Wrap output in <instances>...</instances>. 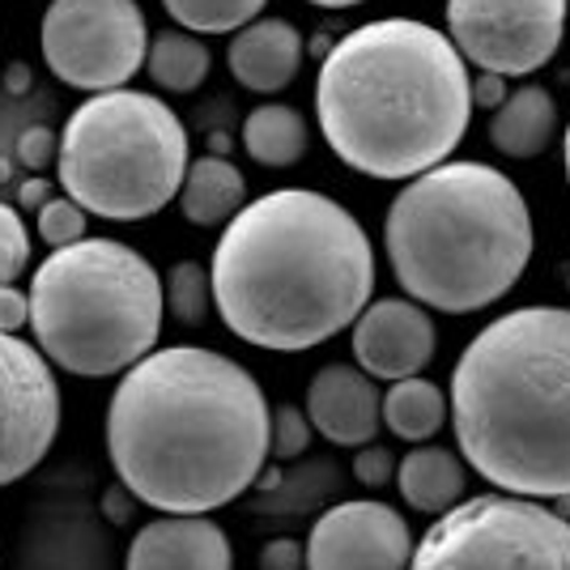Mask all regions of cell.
I'll return each instance as SVG.
<instances>
[{
    "label": "cell",
    "mask_w": 570,
    "mask_h": 570,
    "mask_svg": "<svg viewBox=\"0 0 570 570\" xmlns=\"http://www.w3.org/2000/svg\"><path fill=\"white\" fill-rule=\"evenodd\" d=\"M273 409L261 380L205 345H167L124 371L107 401L119 485L163 515H209L268 464Z\"/></svg>",
    "instance_id": "cell-1"
},
{
    "label": "cell",
    "mask_w": 570,
    "mask_h": 570,
    "mask_svg": "<svg viewBox=\"0 0 570 570\" xmlns=\"http://www.w3.org/2000/svg\"><path fill=\"white\" fill-rule=\"evenodd\" d=\"M222 324L273 354H303L354 328L375 294V247L341 200L282 188L243 205L209 261Z\"/></svg>",
    "instance_id": "cell-2"
},
{
    "label": "cell",
    "mask_w": 570,
    "mask_h": 570,
    "mask_svg": "<svg viewBox=\"0 0 570 570\" xmlns=\"http://www.w3.org/2000/svg\"><path fill=\"white\" fill-rule=\"evenodd\" d=\"M315 116L357 175L409 184L443 167L473 119V72L448 30L380 18L336 39L315 77Z\"/></svg>",
    "instance_id": "cell-3"
},
{
    "label": "cell",
    "mask_w": 570,
    "mask_h": 570,
    "mask_svg": "<svg viewBox=\"0 0 570 570\" xmlns=\"http://www.w3.org/2000/svg\"><path fill=\"white\" fill-rule=\"evenodd\" d=\"M448 404L476 476L520 499H570V307L490 320L455 357Z\"/></svg>",
    "instance_id": "cell-4"
},
{
    "label": "cell",
    "mask_w": 570,
    "mask_h": 570,
    "mask_svg": "<svg viewBox=\"0 0 570 570\" xmlns=\"http://www.w3.org/2000/svg\"><path fill=\"white\" fill-rule=\"evenodd\" d=\"M383 247L404 298L443 315H473L515 289L537 230L511 175L448 158L396 191L383 217Z\"/></svg>",
    "instance_id": "cell-5"
},
{
    "label": "cell",
    "mask_w": 570,
    "mask_h": 570,
    "mask_svg": "<svg viewBox=\"0 0 570 570\" xmlns=\"http://www.w3.org/2000/svg\"><path fill=\"white\" fill-rule=\"evenodd\" d=\"M163 277L119 238H81L48 252L30 277V333L51 366L107 380L137 366L163 336Z\"/></svg>",
    "instance_id": "cell-6"
},
{
    "label": "cell",
    "mask_w": 570,
    "mask_h": 570,
    "mask_svg": "<svg viewBox=\"0 0 570 570\" xmlns=\"http://www.w3.org/2000/svg\"><path fill=\"white\" fill-rule=\"evenodd\" d=\"M188 128L158 95L107 90L69 111L56 175L90 217L141 222L163 214L188 175Z\"/></svg>",
    "instance_id": "cell-7"
},
{
    "label": "cell",
    "mask_w": 570,
    "mask_h": 570,
    "mask_svg": "<svg viewBox=\"0 0 570 570\" xmlns=\"http://www.w3.org/2000/svg\"><path fill=\"white\" fill-rule=\"evenodd\" d=\"M409 570H570V520L502 490L460 499L422 532Z\"/></svg>",
    "instance_id": "cell-8"
},
{
    "label": "cell",
    "mask_w": 570,
    "mask_h": 570,
    "mask_svg": "<svg viewBox=\"0 0 570 570\" xmlns=\"http://www.w3.org/2000/svg\"><path fill=\"white\" fill-rule=\"evenodd\" d=\"M39 48L69 90L107 95L145 69L149 30L137 0H51Z\"/></svg>",
    "instance_id": "cell-9"
},
{
    "label": "cell",
    "mask_w": 570,
    "mask_h": 570,
    "mask_svg": "<svg viewBox=\"0 0 570 570\" xmlns=\"http://www.w3.org/2000/svg\"><path fill=\"white\" fill-rule=\"evenodd\" d=\"M570 0H448V39L481 72L528 77L562 48Z\"/></svg>",
    "instance_id": "cell-10"
},
{
    "label": "cell",
    "mask_w": 570,
    "mask_h": 570,
    "mask_svg": "<svg viewBox=\"0 0 570 570\" xmlns=\"http://www.w3.org/2000/svg\"><path fill=\"white\" fill-rule=\"evenodd\" d=\"M60 430V383L48 354L0 333V485L39 469Z\"/></svg>",
    "instance_id": "cell-11"
},
{
    "label": "cell",
    "mask_w": 570,
    "mask_h": 570,
    "mask_svg": "<svg viewBox=\"0 0 570 570\" xmlns=\"http://www.w3.org/2000/svg\"><path fill=\"white\" fill-rule=\"evenodd\" d=\"M307 570H409L413 532L396 507L350 499L311 523Z\"/></svg>",
    "instance_id": "cell-12"
},
{
    "label": "cell",
    "mask_w": 570,
    "mask_h": 570,
    "mask_svg": "<svg viewBox=\"0 0 570 570\" xmlns=\"http://www.w3.org/2000/svg\"><path fill=\"white\" fill-rule=\"evenodd\" d=\"M439 350V328L430 311L413 298H371L354 320V362L371 380L422 375Z\"/></svg>",
    "instance_id": "cell-13"
},
{
    "label": "cell",
    "mask_w": 570,
    "mask_h": 570,
    "mask_svg": "<svg viewBox=\"0 0 570 570\" xmlns=\"http://www.w3.org/2000/svg\"><path fill=\"white\" fill-rule=\"evenodd\" d=\"M383 392L362 366L328 362L311 375L307 417L315 434H324L336 448H366L383 426Z\"/></svg>",
    "instance_id": "cell-14"
},
{
    "label": "cell",
    "mask_w": 570,
    "mask_h": 570,
    "mask_svg": "<svg viewBox=\"0 0 570 570\" xmlns=\"http://www.w3.org/2000/svg\"><path fill=\"white\" fill-rule=\"evenodd\" d=\"M124 570H235V546L209 515H163L132 537Z\"/></svg>",
    "instance_id": "cell-15"
},
{
    "label": "cell",
    "mask_w": 570,
    "mask_h": 570,
    "mask_svg": "<svg viewBox=\"0 0 570 570\" xmlns=\"http://www.w3.org/2000/svg\"><path fill=\"white\" fill-rule=\"evenodd\" d=\"M303 56H307V43H303L298 26L285 18H256L243 30H235V39L226 48V65L243 90L277 95L298 77Z\"/></svg>",
    "instance_id": "cell-16"
},
{
    "label": "cell",
    "mask_w": 570,
    "mask_h": 570,
    "mask_svg": "<svg viewBox=\"0 0 570 570\" xmlns=\"http://www.w3.org/2000/svg\"><path fill=\"white\" fill-rule=\"evenodd\" d=\"M558 132V102L546 86L528 81L502 98V107L490 119V145L502 158H541Z\"/></svg>",
    "instance_id": "cell-17"
},
{
    "label": "cell",
    "mask_w": 570,
    "mask_h": 570,
    "mask_svg": "<svg viewBox=\"0 0 570 570\" xmlns=\"http://www.w3.org/2000/svg\"><path fill=\"white\" fill-rule=\"evenodd\" d=\"M396 490L401 499L422 511V515H443L452 511L455 502L464 499L469 490V469L464 460L448 448H430V443H417L413 452H404L396 460Z\"/></svg>",
    "instance_id": "cell-18"
},
{
    "label": "cell",
    "mask_w": 570,
    "mask_h": 570,
    "mask_svg": "<svg viewBox=\"0 0 570 570\" xmlns=\"http://www.w3.org/2000/svg\"><path fill=\"white\" fill-rule=\"evenodd\" d=\"M243 205H247V179L230 158L205 154L191 163L184 188H179V209L191 226H200V230L226 226Z\"/></svg>",
    "instance_id": "cell-19"
},
{
    "label": "cell",
    "mask_w": 570,
    "mask_h": 570,
    "mask_svg": "<svg viewBox=\"0 0 570 570\" xmlns=\"http://www.w3.org/2000/svg\"><path fill=\"white\" fill-rule=\"evenodd\" d=\"M311 128L307 116L298 107L285 102H264L252 116L243 119V149L252 154V163H261L268 170L298 167L307 158Z\"/></svg>",
    "instance_id": "cell-20"
},
{
    "label": "cell",
    "mask_w": 570,
    "mask_h": 570,
    "mask_svg": "<svg viewBox=\"0 0 570 570\" xmlns=\"http://www.w3.org/2000/svg\"><path fill=\"white\" fill-rule=\"evenodd\" d=\"M383 426L392 430L404 443H430L439 430L452 422V404H448V392L439 383H430L426 375H409V380H396L387 392H383Z\"/></svg>",
    "instance_id": "cell-21"
},
{
    "label": "cell",
    "mask_w": 570,
    "mask_h": 570,
    "mask_svg": "<svg viewBox=\"0 0 570 570\" xmlns=\"http://www.w3.org/2000/svg\"><path fill=\"white\" fill-rule=\"evenodd\" d=\"M145 69L170 95H191V90H200V81L214 69V51L191 30H158L149 39Z\"/></svg>",
    "instance_id": "cell-22"
},
{
    "label": "cell",
    "mask_w": 570,
    "mask_h": 570,
    "mask_svg": "<svg viewBox=\"0 0 570 570\" xmlns=\"http://www.w3.org/2000/svg\"><path fill=\"white\" fill-rule=\"evenodd\" d=\"M268 0H163L179 30L191 35H235L247 22H256Z\"/></svg>",
    "instance_id": "cell-23"
},
{
    "label": "cell",
    "mask_w": 570,
    "mask_h": 570,
    "mask_svg": "<svg viewBox=\"0 0 570 570\" xmlns=\"http://www.w3.org/2000/svg\"><path fill=\"white\" fill-rule=\"evenodd\" d=\"M163 303H167V311L179 324L200 328V324L214 315V282H209V268L196 261L170 264V273L163 277Z\"/></svg>",
    "instance_id": "cell-24"
},
{
    "label": "cell",
    "mask_w": 570,
    "mask_h": 570,
    "mask_svg": "<svg viewBox=\"0 0 570 570\" xmlns=\"http://www.w3.org/2000/svg\"><path fill=\"white\" fill-rule=\"evenodd\" d=\"M86 222H90V214H86L72 196H51L48 205L35 214V230H39V238L56 252V247L81 243V238H86Z\"/></svg>",
    "instance_id": "cell-25"
},
{
    "label": "cell",
    "mask_w": 570,
    "mask_h": 570,
    "mask_svg": "<svg viewBox=\"0 0 570 570\" xmlns=\"http://www.w3.org/2000/svg\"><path fill=\"white\" fill-rule=\"evenodd\" d=\"M311 426L307 409H294V404H277L273 409V426H268V460H298L311 448Z\"/></svg>",
    "instance_id": "cell-26"
},
{
    "label": "cell",
    "mask_w": 570,
    "mask_h": 570,
    "mask_svg": "<svg viewBox=\"0 0 570 570\" xmlns=\"http://www.w3.org/2000/svg\"><path fill=\"white\" fill-rule=\"evenodd\" d=\"M30 264V230L13 205L0 200V285H13Z\"/></svg>",
    "instance_id": "cell-27"
},
{
    "label": "cell",
    "mask_w": 570,
    "mask_h": 570,
    "mask_svg": "<svg viewBox=\"0 0 570 570\" xmlns=\"http://www.w3.org/2000/svg\"><path fill=\"white\" fill-rule=\"evenodd\" d=\"M354 476L366 490H383L387 481H396V455L387 452V448H380V443H366L354 455Z\"/></svg>",
    "instance_id": "cell-28"
},
{
    "label": "cell",
    "mask_w": 570,
    "mask_h": 570,
    "mask_svg": "<svg viewBox=\"0 0 570 570\" xmlns=\"http://www.w3.org/2000/svg\"><path fill=\"white\" fill-rule=\"evenodd\" d=\"M60 154V137H51V128H26L18 137V163L30 170H43Z\"/></svg>",
    "instance_id": "cell-29"
},
{
    "label": "cell",
    "mask_w": 570,
    "mask_h": 570,
    "mask_svg": "<svg viewBox=\"0 0 570 570\" xmlns=\"http://www.w3.org/2000/svg\"><path fill=\"white\" fill-rule=\"evenodd\" d=\"M30 328V289H18V285H0V333H22Z\"/></svg>",
    "instance_id": "cell-30"
},
{
    "label": "cell",
    "mask_w": 570,
    "mask_h": 570,
    "mask_svg": "<svg viewBox=\"0 0 570 570\" xmlns=\"http://www.w3.org/2000/svg\"><path fill=\"white\" fill-rule=\"evenodd\" d=\"M261 570H307V549L289 537H277L261 549Z\"/></svg>",
    "instance_id": "cell-31"
},
{
    "label": "cell",
    "mask_w": 570,
    "mask_h": 570,
    "mask_svg": "<svg viewBox=\"0 0 570 570\" xmlns=\"http://www.w3.org/2000/svg\"><path fill=\"white\" fill-rule=\"evenodd\" d=\"M507 95H511V90H507V77H499V72H481V77H473V111L476 107L499 111Z\"/></svg>",
    "instance_id": "cell-32"
},
{
    "label": "cell",
    "mask_w": 570,
    "mask_h": 570,
    "mask_svg": "<svg viewBox=\"0 0 570 570\" xmlns=\"http://www.w3.org/2000/svg\"><path fill=\"white\" fill-rule=\"evenodd\" d=\"M48 200H51V184L48 179H39V175H35V179H26L22 191H18V205H22V209H35V214H39Z\"/></svg>",
    "instance_id": "cell-33"
},
{
    "label": "cell",
    "mask_w": 570,
    "mask_h": 570,
    "mask_svg": "<svg viewBox=\"0 0 570 570\" xmlns=\"http://www.w3.org/2000/svg\"><path fill=\"white\" fill-rule=\"evenodd\" d=\"M4 86L22 95V90H26V69H22V65H18V69H9V72H4Z\"/></svg>",
    "instance_id": "cell-34"
},
{
    "label": "cell",
    "mask_w": 570,
    "mask_h": 570,
    "mask_svg": "<svg viewBox=\"0 0 570 570\" xmlns=\"http://www.w3.org/2000/svg\"><path fill=\"white\" fill-rule=\"evenodd\" d=\"M311 4H320V9H354L362 0H311Z\"/></svg>",
    "instance_id": "cell-35"
},
{
    "label": "cell",
    "mask_w": 570,
    "mask_h": 570,
    "mask_svg": "<svg viewBox=\"0 0 570 570\" xmlns=\"http://www.w3.org/2000/svg\"><path fill=\"white\" fill-rule=\"evenodd\" d=\"M562 167H567V188H570V124H567V137H562Z\"/></svg>",
    "instance_id": "cell-36"
},
{
    "label": "cell",
    "mask_w": 570,
    "mask_h": 570,
    "mask_svg": "<svg viewBox=\"0 0 570 570\" xmlns=\"http://www.w3.org/2000/svg\"><path fill=\"white\" fill-rule=\"evenodd\" d=\"M567 30H570V22H567Z\"/></svg>",
    "instance_id": "cell-37"
}]
</instances>
